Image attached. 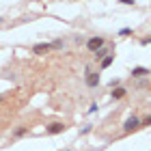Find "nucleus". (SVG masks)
<instances>
[{
    "label": "nucleus",
    "instance_id": "f3484780",
    "mask_svg": "<svg viewBox=\"0 0 151 151\" xmlns=\"http://www.w3.org/2000/svg\"><path fill=\"white\" fill-rule=\"evenodd\" d=\"M0 101H2V95H0Z\"/></svg>",
    "mask_w": 151,
    "mask_h": 151
},
{
    "label": "nucleus",
    "instance_id": "6e6552de",
    "mask_svg": "<svg viewBox=\"0 0 151 151\" xmlns=\"http://www.w3.org/2000/svg\"><path fill=\"white\" fill-rule=\"evenodd\" d=\"M108 54H110V52H108V47L104 45V47H99L97 52H93V56H95V60H99V63H101V60H104Z\"/></svg>",
    "mask_w": 151,
    "mask_h": 151
},
{
    "label": "nucleus",
    "instance_id": "f8f14e48",
    "mask_svg": "<svg viewBox=\"0 0 151 151\" xmlns=\"http://www.w3.org/2000/svg\"><path fill=\"white\" fill-rule=\"evenodd\" d=\"M97 108H99V106H97V101H93V104H91V106H88V114H93V112H97Z\"/></svg>",
    "mask_w": 151,
    "mask_h": 151
},
{
    "label": "nucleus",
    "instance_id": "f03ea898",
    "mask_svg": "<svg viewBox=\"0 0 151 151\" xmlns=\"http://www.w3.org/2000/svg\"><path fill=\"white\" fill-rule=\"evenodd\" d=\"M84 82H86V86H88V88H97V86H99V82H101L99 71H86V73H84Z\"/></svg>",
    "mask_w": 151,
    "mask_h": 151
},
{
    "label": "nucleus",
    "instance_id": "423d86ee",
    "mask_svg": "<svg viewBox=\"0 0 151 151\" xmlns=\"http://www.w3.org/2000/svg\"><path fill=\"white\" fill-rule=\"evenodd\" d=\"M45 132L47 134H60V132H65V123H50L45 127Z\"/></svg>",
    "mask_w": 151,
    "mask_h": 151
},
{
    "label": "nucleus",
    "instance_id": "20e7f679",
    "mask_svg": "<svg viewBox=\"0 0 151 151\" xmlns=\"http://www.w3.org/2000/svg\"><path fill=\"white\" fill-rule=\"evenodd\" d=\"M151 71H149V67H142V65H138V67H134L132 69V78H147Z\"/></svg>",
    "mask_w": 151,
    "mask_h": 151
},
{
    "label": "nucleus",
    "instance_id": "7ed1b4c3",
    "mask_svg": "<svg viewBox=\"0 0 151 151\" xmlns=\"http://www.w3.org/2000/svg\"><path fill=\"white\" fill-rule=\"evenodd\" d=\"M140 125H142L140 119H136V116H129V119L123 123V132H127V134H129V132H136Z\"/></svg>",
    "mask_w": 151,
    "mask_h": 151
},
{
    "label": "nucleus",
    "instance_id": "6ab92c4d",
    "mask_svg": "<svg viewBox=\"0 0 151 151\" xmlns=\"http://www.w3.org/2000/svg\"><path fill=\"white\" fill-rule=\"evenodd\" d=\"M73 2H78V0H73Z\"/></svg>",
    "mask_w": 151,
    "mask_h": 151
},
{
    "label": "nucleus",
    "instance_id": "39448f33",
    "mask_svg": "<svg viewBox=\"0 0 151 151\" xmlns=\"http://www.w3.org/2000/svg\"><path fill=\"white\" fill-rule=\"evenodd\" d=\"M52 50V45L47 43V41H43V43H35L32 45V54H45V52H50Z\"/></svg>",
    "mask_w": 151,
    "mask_h": 151
},
{
    "label": "nucleus",
    "instance_id": "1a4fd4ad",
    "mask_svg": "<svg viewBox=\"0 0 151 151\" xmlns=\"http://www.w3.org/2000/svg\"><path fill=\"white\" fill-rule=\"evenodd\" d=\"M112 60H114V54H108V56L101 60V65H99V67H101V69H108V67L112 65Z\"/></svg>",
    "mask_w": 151,
    "mask_h": 151
},
{
    "label": "nucleus",
    "instance_id": "2eb2a0df",
    "mask_svg": "<svg viewBox=\"0 0 151 151\" xmlns=\"http://www.w3.org/2000/svg\"><path fill=\"white\" fill-rule=\"evenodd\" d=\"M119 2H121V4H132V6H134L136 0H119Z\"/></svg>",
    "mask_w": 151,
    "mask_h": 151
},
{
    "label": "nucleus",
    "instance_id": "4468645a",
    "mask_svg": "<svg viewBox=\"0 0 151 151\" xmlns=\"http://www.w3.org/2000/svg\"><path fill=\"white\" fill-rule=\"evenodd\" d=\"M119 35H121V37H125V35H132V28H121V30H119Z\"/></svg>",
    "mask_w": 151,
    "mask_h": 151
},
{
    "label": "nucleus",
    "instance_id": "9b49d317",
    "mask_svg": "<svg viewBox=\"0 0 151 151\" xmlns=\"http://www.w3.org/2000/svg\"><path fill=\"white\" fill-rule=\"evenodd\" d=\"M50 45H52V50H60V47L65 45V41H63V39H56V41H52Z\"/></svg>",
    "mask_w": 151,
    "mask_h": 151
},
{
    "label": "nucleus",
    "instance_id": "0eeeda50",
    "mask_svg": "<svg viewBox=\"0 0 151 151\" xmlns=\"http://www.w3.org/2000/svg\"><path fill=\"white\" fill-rule=\"evenodd\" d=\"M127 95V88L125 86H119V88H112V99H123Z\"/></svg>",
    "mask_w": 151,
    "mask_h": 151
},
{
    "label": "nucleus",
    "instance_id": "aec40b11",
    "mask_svg": "<svg viewBox=\"0 0 151 151\" xmlns=\"http://www.w3.org/2000/svg\"><path fill=\"white\" fill-rule=\"evenodd\" d=\"M65 151H69V149H65Z\"/></svg>",
    "mask_w": 151,
    "mask_h": 151
},
{
    "label": "nucleus",
    "instance_id": "ddd939ff",
    "mask_svg": "<svg viewBox=\"0 0 151 151\" xmlns=\"http://www.w3.org/2000/svg\"><path fill=\"white\" fill-rule=\"evenodd\" d=\"M91 129H93V125H91V123H86V125H84V127L80 129V134H88V132H91Z\"/></svg>",
    "mask_w": 151,
    "mask_h": 151
},
{
    "label": "nucleus",
    "instance_id": "dca6fc26",
    "mask_svg": "<svg viewBox=\"0 0 151 151\" xmlns=\"http://www.w3.org/2000/svg\"><path fill=\"white\" fill-rule=\"evenodd\" d=\"M140 43H142V45H149V43H151V37H149V39H142Z\"/></svg>",
    "mask_w": 151,
    "mask_h": 151
},
{
    "label": "nucleus",
    "instance_id": "a211bd4d",
    "mask_svg": "<svg viewBox=\"0 0 151 151\" xmlns=\"http://www.w3.org/2000/svg\"><path fill=\"white\" fill-rule=\"evenodd\" d=\"M0 22H2V17H0Z\"/></svg>",
    "mask_w": 151,
    "mask_h": 151
},
{
    "label": "nucleus",
    "instance_id": "f257e3e1",
    "mask_svg": "<svg viewBox=\"0 0 151 151\" xmlns=\"http://www.w3.org/2000/svg\"><path fill=\"white\" fill-rule=\"evenodd\" d=\"M84 43H86V47H88V52H97L99 47L106 45V39H104V37H88Z\"/></svg>",
    "mask_w": 151,
    "mask_h": 151
},
{
    "label": "nucleus",
    "instance_id": "9d476101",
    "mask_svg": "<svg viewBox=\"0 0 151 151\" xmlns=\"http://www.w3.org/2000/svg\"><path fill=\"white\" fill-rule=\"evenodd\" d=\"M26 132H28V127H26V125H19V127L13 129V136H15V138H22V136H24Z\"/></svg>",
    "mask_w": 151,
    "mask_h": 151
}]
</instances>
